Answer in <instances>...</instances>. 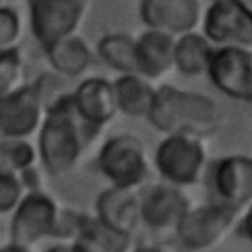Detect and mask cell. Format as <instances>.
<instances>
[{
	"instance_id": "23",
	"label": "cell",
	"mask_w": 252,
	"mask_h": 252,
	"mask_svg": "<svg viewBox=\"0 0 252 252\" xmlns=\"http://www.w3.org/2000/svg\"><path fill=\"white\" fill-rule=\"evenodd\" d=\"M22 32H24V24L20 12L8 2H4L0 6V51L18 47V41L22 39Z\"/></svg>"
},
{
	"instance_id": "7",
	"label": "cell",
	"mask_w": 252,
	"mask_h": 252,
	"mask_svg": "<svg viewBox=\"0 0 252 252\" xmlns=\"http://www.w3.org/2000/svg\"><path fill=\"white\" fill-rule=\"evenodd\" d=\"M47 106L35 85H24L8 94H2L0 128L4 138H24L43 124Z\"/></svg>"
},
{
	"instance_id": "4",
	"label": "cell",
	"mask_w": 252,
	"mask_h": 252,
	"mask_svg": "<svg viewBox=\"0 0 252 252\" xmlns=\"http://www.w3.org/2000/svg\"><path fill=\"white\" fill-rule=\"evenodd\" d=\"M201 32L217 47L252 49V4L246 0H213L205 8Z\"/></svg>"
},
{
	"instance_id": "12",
	"label": "cell",
	"mask_w": 252,
	"mask_h": 252,
	"mask_svg": "<svg viewBox=\"0 0 252 252\" xmlns=\"http://www.w3.org/2000/svg\"><path fill=\"white\" fill-rule=\"evenodd\" d=\"M175 41L177 35L163 30L146 28L140 32L136 35L138 73L148 79H158L175 67Z\"/></svg>"
},
{
	"instance_id": "10",
	"label": "cell",
	"mask_w": 252,
	"mask_h": 252,
	"mask_svg": "<svg viewBox=\"0 0 252 252\" xmlns=\"http://www.w3.org/2000/svg\"><path fill=\"white\" fill-rule=\"evenodd\" d=\"M71 96L79 116L96 128L112 120L114 114L120 110L114 81H108L104 77H89L81 81L71 93Z\"/></svg>"
},
{
	"instance_id": "26",
	"label": "cell",
	"mask_w": 252,
	"mask_h": 252,
	"mask_svg": "<svg viewBox=\"0 0 252 252\" xmlns=\"http://www.w3.org/2000/svg\"><path fill=\"white\" fill-rule=\"evenodd\" d=\"M49 252H89L81 244H67V246H53Z\"/></svg>"
},
{
	"instance_id": "16",
	"label": "cell",
	"mask_w": 252,
	"mask_h": 252,
	"mask_svg": "<svg viewBox=\"0 0 252 252\" xmlns=\"http://www.w3.org/2000/svg\"><path fill=\"white\" fill-rule=\"evenodd\" d=\"M152 79L142 73H120L114 81L116 100L120 112L128 116H150L158 89L152 87Z\"/></svg>"
},
{
	"instance_id": "25",
	"label": "cell",
	"mask_w": 252,
	"mask_h": 252,
	"mask_svg": "<svg viewBox=\"0 0 252 252\" xmlns=\"http://www.w3.org/2000/svg\"><path fill=\"white\" fill-rule=\"evenodd\" d=\"M20 197V183L16 177H12L10 171H2V183H0V209L6 213L10 211Z\"/></svg>"
},
{
	"instance_id": "2",
	"label": "cell",
	"mask_w": 252,
	"mask_h": 252,
	"mask_svg": "<svg viewBox=\"0 0 252 252\" xmlns=\"http://www.w3.org/2000/svg\"><path fill=\"white\" fill-rule=\"evenodd\" d=\"M148 118L158 130L167 134L203 136L219 126L220 108L213 98L201 93L163 85L156 93V100Z\"/></svg>"
},
{
	"instance_id": "21",
	"label": "cell",
	"mask_w": 252,
	"mask_h": 252,
	"mask_svg": "<svg viewBox=\"0 0 252 252\" xmlns=\"http://www.w3.org/2000/svg\"><path fill=\"white\" fill-rule=\"evenodd\" d=\"M24 59L18 47L0 51V94L24 87Z\"/></svg>"
},
{
	"instance_id": "13",
	"label": "cell",
	"mask_w": 252,
	"mask_h": 252,
	"mask_svg": "<svg viewBox=\"0 0 252 252\" xmlns=\"http://www.w3.org/2000/svg\"><path fill=\"white\" fill-rule=\"evenodd\" d=\"M234 209L226 205H211L201 207L197 211H187V215L181 219L179 226V238L189 248H201L211 244L230 222Z\"/></svg>"
},
{
	"instance_id": "27",
	"label": "cell",
	"mask_w": 252,
	"mask_h": 252,
	"mask_svg": "<svg viewBox=\"0 0 252 252\" xmlns=\"http://www.w3.org/2000/svg\"><path fill=\"white\" fill-rule=\"evenodd\" d=\"M244 232H246L248 238L252 240V209L248 211V215H246V219H244Z\"/></svg>"
},
{
	"instance_id": "1",
	"label": "cell",
	"mask_w": 252,
	"mask_h": 252,
	"mask_svg": "<svg viewBox=\"0 0 252 252\" xmlns=\"http://www.w3.org/2000/svg\"><path fill=\"white\" fill-rule=\"evenodd\" d=\"M96 132V126L85 122L75 110L71 93L57 98L45 112L39 132V152L45 167L59 175L67 171L79 158L87 138Z\"/></svg>"
},
{
	"instance_id": "8",
	"label": "cell",
	"mask_w": 252,
	"mask_h": 252,
	"mask_svg": "<svg viewBox=\"0 0 252 252\" xmlns=\"http://www.w3.org/2000/svg\"><path fill=\"white\" fill-rule=\"evenodd\" d=\"M138 14L146 28L181 35L203 24L205 8L201 0H140Z\"/></svg>"
},
{
	"instance_id": "19",
	"label": "cell",
	"mask_w": 252,
	"mask_h": 252,
	"mask_svg": "<svg viewBox=\"0 0 252 252\" xmlns=\"http://www.w3.org/2000/svg\"><path fill=\"white\" fill-rule=\"evenodd\" d=\"M98 57L118 73H138L136 59V35L130 33H106L96 43Z\"/></svg>"
},
{
	"instance_id": "14",
	"label": "cell",
	"mask_w": 252,
	"mask_h": 252,
	"mask_svg": "<svg viewBox=\"0 0 252 252\" xmlns=\"http://www.w3.org/2000/svg\"><path fill=\"white\" fill-rule=\"evenodd\" d=\"M53 224H55V205L47 197L33 193L20 205L14 217V224H12L14 244L28 246L37 238H41L43 234L51 232Z\"/></svg>"
},
{
	"instance_id": "24",
	"label": "cell",
	"mask_w": 252,
	"mask_h": 252,
	"mask_svg": "<svg viewBox=\"0 0 252 252\" xmlns=\"http://www.w3.org/2000/svg\"><path fill=\"white\" fill-rule=\"evenodd\" d=\"M33 159V150L28 142H24L22 138H6L2 144V163L4 169L12 167V169H24L32 163Z\"/></svg>"
},
{
	"instance_id": "28",
	"label": "cell",
	"mask_w": 252,
	"mask_h": 252,
	"mask_svg": "<svg viewBox=\"0 0 252 252\" xmlns=\"http://www.w3.org/2000/svg\"><path fill=\"white\" fill-rule=\"evenodd\" d=\"M2 252H28L26 246H20V244H12V246H6Z\"/></svg>"
},
{
	"instance_id": "15",
	"label": "cell",
	"mask_w": 252,
	"mask_h": 252,
	"mask_svg": "<svg viewBox=\"0 0 252 252\" xmlns=\"http://www.w3.org/2000/svg\"><path fill=\"white\" fill-rule=\"evenodd\" d=\"M45 55L51 67L63 77H77L91 65L93 49L79 33L65 35L45 47Z\"/></svg>"
},
{
	"instance_id": "29",
	"label": "cell",
	"mask_w": 252,
	"mask_h": 252,
	"mask_svg": "<svg viewBox=\"0 0 252 252\" xmlns=\"http://www.w3.org/2000/svg\"><path fill=\"white\" fill-rule=\"evenodd\" d=\"M136 252H161V250H158V248H150V246H146V248H138Z\"/></svg>"
},
{
	"instance_id": "30",
	"label": "cell",
	"mask_w": 252,
	"mask_h": 252,
	"mask_svg": "<svg viewBox=\"0 0 252 252\" xmlns=\"http://www.w3.org/2000/svg\"><path fill=\"white\" fill-rule=\"evenodd\" d=\"M4 2H6V0H2V4H4Z\"/></svg>"
},
{
	"instance_id": "22",
	"label": "cell",
	"mask_w": 252,
	"mask_h": 252,
	"mask_svg": "<svg viewBox=\"0 0 252 252\" xmlns=\"http://www.w3.org/2000/svg\"><path fill=\"white\" fill-rule=\"evenodd\" d=\"M85 234H87V238L98 242L106 252H122L128 244L126 232H120V230L108 226L100 219L98 220H89L85 224Z\"/></svg>"
},
{
	"instance_id": "9",
	"label": "cell",
	"mask_w": 252,
	"mask_h": 252,
	"mask_svg": "<svg viewBox=\"0 0 252 252\" xmlns=\"http://www.w3.org/2000/svg\"><path fill=\"white\" fill-rule=\"evenodd\" d=\"M100 171L120 187L138 183L146 171L144 146L134 136L110 138L98 154Z\"/></svg>"
},
{
	"instance_id": "11",
	"label": "cell",
	"mask_w": 252,
	"mask_h": 252,
	"mask_svg": "<svg viewBox=\"0 0 252 252\" xmlns=\"http://www.w3.org/2000/svg\"><path fill=\"white\" fill-rule=\"evenodd\" d=\"M213 185L220 205L238 209L252 199V158L230 156L217 163Z\"/></svg>"
},
{
	"instance_id": "20",
	"label": "cell",
	"mask_w": 252,
	"mask_h": 252,
	"mask_svg": "<svg viewBox=\"0 0 252 252\" xmlns=\"http://www.w3.org/2000/svg\"><path fill=\"white\" fill-rule=\"evenodd\" d=\"M98 215L100 220L108 226L120 232H128L136 219V203L128 193V187L118 185L116 189L104 191L98 199Z\"/></svg>"
},
{
	"instance_id": "6",
	"label": "cell",
	"mask_w": 252,
	"mask_h": 252,
	"mask_svg": "<svg viewBox=\"0 0 252 252\" xmlns=\"http://www.w3.org/2000/svg\"><path fill=\"white\" fill-rule=\"evenodd\" d=\"M193 134H169L156 150V165L175 183H191L203 167L205 152Z\"/></svg>"
},
{
	"instance_id": "3",
	"label": "cell",
	"mask_w": 252,
	"mask_h": 252,
	"mask_svg": "<svg viewBox=\"0 0 252 252\" xmlns=\"http://www.w3.org/2000/svg\"><path fill=\"white\" fill-rule=\"evenodd\" d=\"M91 0H26L28 22L35 41L45 49L53 41L77 33Z\"/></svg>"
},
{
	"instance_id": "18",
	"label": "cell",
	"mask_w": 252,
	"mask_h": 252,
	"mask_svg": "<svg viewBox=\"0 0 252 252\" xmlns=\"http://www.w3.org/2000/svg\"><path fill=\"white\" fill-rule=\"evenodd\" d=\"M217 45L203 32H187L175 41V67L183 75H201L209 71Z\"/></svg>"
},
{
	"instance_id": "5",
	"label": "cell",
	"mask_w": 252,
	"mask_h": 252,
	"mask_svg": "<svg viewBox=\"0 0 252 252\" xmlns=\"http://www.w3.org/2000/svg\"><path fill=\"white\" fill-rule=\"evenodd\" d=\"M211 83L226 96L252 100V51L246 47H217L207 71Z\"/></svg>"
},
{
	"instance_id": "17",
	"label": "cell",
	"mask_w": 252,
	"mask_h": 252,
	"mask_svg": "<svg viewBox=\"0 0 252 252\" xmlns=\"http://www.w3.org/2000/svg\"><path fill=\"white\" fill-rule=\"evenodd\" d=\"M185 215L187 201L171 187H154L142 201V217L150 226L179 224Z\"/></svg>"
}]
</instances>
